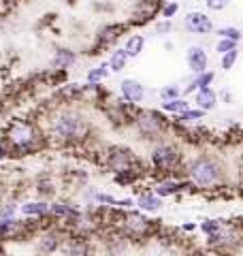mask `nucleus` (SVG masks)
<instances>
[{
	"label": "nucleus",
	"instance_id": "a878e982",
	"mask_svg": "<svg viewBox=\"0 0 243 256\" xmlns=\"http://www.w3.org/2000/svg\"><path fill=\"white\" fill-rule=\"evenodd\" d=\"M141 178H143L141 171H122V173L113 175V182H116L118 186H134Z\"/></svg>",
	"mask_w": 243,
	"mask_h": 256
},
{
	"label": "nucleus",
	"instance_id": "ddd939ff",
	"mask_svg": "<svg viewBox=\"0 0 243 256\" xmlns=\"http://www.w3.org/2000/svg\"><path fill=\"white\" fill-rule=\"evenodd\" d=\"M186 64H188V68L194 75H200L205 70H209V56L205 52V47L190 45L188 52H186Z\"/></svg>",
	"mask_w": 243,
	"mask_h": 256
},
{
	"label": "nucleus",
	"instance_id": "4be33fe9",
	"mask_svg": "<svg viewBox=\"0 0 243 256\" xmlns=\"http://www.w3.org/2000/svg\"><path fill=\"white\" fill-rule=\"evenodd\" d=\"M202 118H205V111L198 109V107H194V109L190 107L186 114L175 118V124H180V126H196Z\"/></svg>",
	"mask_w": 243,
	"mask_h": 256
},
{
	"label": "nucleus",
	"instance_id": "f03ea898",
	"mask_svg": "<svg viewBox=\"0 0 243 256\" xmlns=\"http://www.w3.org/2000/svg\"><path fill=\"white\" fill-rule=\"evenodd\" d=\"M2 139L9 146L11 158H26L32 154H38L40 150H45L50 146L45 130L38 126L36 120H28V118H13L9 120L2 130Z\"/></svg>",
	"mask_w": 243,
	"mask_h": 256
},
{
	"label": "nucleus",
	"instance_id": "58836bf2",
	"mask_svg": "<svg viewBox=\"0 0 243 256\" xmlns=\"http://www.w3.org/2000/svg\"><path fill=\"white\" fill-rule=\"evenodd\" d=\"M4 198H6V194H4V188L0 186V205H2V201H4Z\"/></svg>",
	"mask_w": 243,
	"mask_h": 256
},
{
	"label": "nucleus",
	"instance_id": "a19ab883",
	"mask_svg": "<svg viewBox=\"0 0 243 256\" xmlns=\"http://www.w3.org/2000/svg\"><path fill=\"white\" fill-rule=\"evenodd\" d=\"M200 256H214V254H200Z\"/></svg>",
	"mask_w": 243,
	"mask_h": 256
},
{
	"label": "nucleus",
	"instance_id": "f257e3e1",
	"mask_svg": "<svg viewBox=\"0 0 243 256\" xmlns=\"http://www.w3.org/2000/svg\"><path fill=\"white\" fill-rule=\"evenodd\" d=\"M45 134L50 143L62 148L86 146L92 139V122L81 109L72 105H60L50 111Z\"/></svg>",
	"mask_w": 243,
	"mask_h": 256
},
{
	"label": "nucleus",
	"instance_id": "39448f33",
	"mask_svg": "<svg viewBox=\"0 0 243 256\" xmlns=\"http://www.w3.org/2000/svg\"><path fill=\"white\" fill-rule=\"evenodd\" d=\"M132 128L136 130L141 139L145 141H160L162 137H166V132L173 128L171 120L166 118L164 111H158V109H139L134 116V122Z\"/></svg>",
	"mask_w": 243,
	"mask_h": 256
},
{
	"label": "nucleus",
	"instance_id": "6e6552de",
	"mask_svg": "<svg viewBox=\"0 0 243 256\" xmlns=\"http://www.w3.org/2000/svg\"><path fill=\"white\" fill-rule=\"evenodd\" d=\"M68 230L62 224H54L50 228H43L40 233L34 237V254L36 256H52L56 252L62 250V246L68 239Z\"/></svg>",
	"mask_w": 243,
	"mask_h": 256
},
{
	"label": "nucleus",
	"instance_id": "5701e85b",
	"mask_svg": "<svg viewBox=\"0 0 243 256\" xmlns=\"http://www.w3.org/2000/svg\"><path fill=\"white\" fill-rule=\"evenodd\" d=\"M143 47H145V36L143 34H130L124 43V50L128 54V58H136V56L143 54Z\"/></svg>",
	"mask_w": 243,
	"mask_h": 256
},
{
	"label": "nucleus",
	"instance_id": "4468645a",
	"mask_svg": "<svg viewBox=\"0 0 243 256\" xmlns=\"http://www.w3.org/2000/svg\"><path fill=\"white\" fill-rule=\"evenodd\" d=\"M20 214L24 218H47L50 216V201H43V198H34V201H22L20 203Z\"/></svg>",
	"mask_w": 243,
	"mask_h": 256
},
{
	"label": "nucleus",
	"instance_id": "c9c22d12",
	"mask_svg": "<svg viewBox=\"0 0 243 256\" xmlns=\"http://www.w3.org/2000/svg\"><path fill=\"white\" fill-rule=\"evenodd\" d=\"M196 228H198L196 222H186V224H182V230H184V233H194Z\"/></svg>",
	"mask_w": 243,
	"mask_h": 256
},
{
	"label": "nucleus",
	"instance_id": "412c9836",
	"mask_svg": "<svg viewBox=\"0 0 243 256\" xmlns=\"http://www.w3.org/2000/svg\"><path fill=\"white\" fill-rule=\"evenodd\" d=\"M160 109L164 111V114H173L175 118L186 114V111L190 109V100L188 98H175V100H166V102H160Z\"/></svg>",
	"mask_w": 243,
	"mask_h": 256
},
{
	"label": "nucleus",
	"instance_id": "7ed1b4c3",
	"mask_svg": "<svg viewBox=\"0 0 243 256\" xmlns=\"http://www.w3.org/2000/svg\"><path fill=\"white\" fill-rule=\"evenodd\" d=\"M186 180H188L194 190H220L226 182V166L220 160V156L202 152V154L190 158L186 162Z\"/></svg>",
	"mask_w": 243,
	"mask_h": 256
},
{
	"label": "nucleus",
	"instance_id": "c85d7f7f",
	"mask_svg": "<svg viewBox=\"0 0 243 256\" xmlns=\"http://www.w3.org/2000/svg\"><path fill=\"white\" fill-rule=\"evenodd\" d=\"M237 60H239V50H232V52H228V54H224L222 56V60H220V66H222V70H228L237 64Z\"/></svg>",
	"mask_w": 243,
	"mask_h": 256
},
{
	"label": "nucleus",
	"instance_id": "6ab92c4d",
	"mask_svg": "<svg viewBox=\"0 0 243 256\" xmlns=\"http://www.w3.org/2000/svg\"><path fill=\"white\" fill-rule=\"evenodd\" d=\"M34 190L38 198H43V201H50V198L56 196V184L50 175H43V178H38L36 184H34Z\"/></svg>",
	"mask_w": 243,
	"mask_h": 256
},
{
	"label": "nucleus",
	"instance_id": "2eb2a0df",
	"mask_svg": "<svg viewBox=\"0 0 243 256\" xmlns=\"http://www.w3.org/2000/svg\"><path fill=\"white\" fill-rule=\"evenodd\" d=\"M136 207H139V212H143V214H156L162 210V198L154 190H143V192H139V196H136Z\"/></svg>",
	"mask_w": 243,
	"mask_h": 256
},
{
	"label": "nucleus",
	"instance_id": "72a5a7b5",
	"mask_svg": "<svg viewBox=\"0 0 243 256\" xmlns=\"http://www.w3.org/2000/svg\"><path fill=\"white\" fill-rule=\"evenodd\" d=\"M171 30H173L171 20H160V22L156 24V32H158V34H168Z\"/></svg>",
	"mask_w": 243,
	"mask_h": 256
},
{
	"label": "nucleus",
	"instance_id": "9b49d317",
	"mask_svg": "<svg viewBox=\"0 0 243 256\" xmlns=\"http://www.w3.org/2000/svg\"><path fill=\"white\" fill-rule=\"evenodd\" d=\"M64 256H94V244L88 237H79V235H68L66 244L60 250Z\"/></svg>",
	"mask_w": 243,
	"mask_h": 256
},
{
	"label": "nucleus",
	"instance_id": "aec40b11",
	"mask_svg": "<svg viewBox=\"0 0 243 256\" xmlns=\"http://www.w3.org/2000/svg\"><path fill=\"white\" fill-rule=\"evenodd\" d=\"M214 79H216V73H214V70H205V73H200V75H194L192 84H190L188 88H186V90H184V94L188 96V94H192V92L200 90V88H212Z\"/></svg>",
	"mask_w": 243,
	"mask_h": 256
},
{
	"label": "nucleus",
	"instance_id": "1a4fd4ad",
	"mask_svg": "<svg viewBox=\"0 0 243 256\" xmlns=\"http://www.w3.org/2000/svg\"><path fill=\"white\" fill-rule=\"evenodd\" d=\"M128 30V22H111V24H104L102 28H98L96 32V38H94V47L90 54H100V50H107L113 43L122 38V34Z\"/></svg>",
	"mask_w": 243,
	"mask_h": 256
},
{
	"label": "nucleus",
	"instance_id": "dca6fc26",
	"mask_svg": "<svg viewBox=\"0 0 243 256\" xmlns=\"http://www.w3.org/2000/svg\"><path fill=\"white\" fill-rule=\"evenodd\" d=\"M194 107L207 111H214L218 107V92L214 88H200V90L194 92Z\"/></svg>",
	"mask_w": 243,
	"mask_h": 256
},
{
	"label": "nucleus",
	"instance_id": "cd10ccee",
	"mask_svg": "<svg viewBox=\"0 0 243 256\" xmlns=\"http://www.w3.org/2000/svg\"><path fill=\"white\" fill-rule=\"evenodd\" d=\"M220 38H228V41H234V43H239L241 38H243V34H241V30L239 28H234V26H224V28H220L216 32Z\"/></svg>",
	"mask_w": 243,
	"mask_h": 256
},
{
	"label": "nucleus",
	"instance_id": "393cba45",
	"mask_svg": "<svg viewBox=\"0 0 243 256\" xmlns=\"http://www.w3.org/2000/svg\"><path fill=\"white\" fill-rule=\"evenodd\" d=\"M107 77H109V64L100 62L98 66H94L86 73V84H102Z\"/></svg>",
	"mask_w": 243,
	"mask_h": 256
},
{
	"label": "nucleus",
	"instance_id": "a211bd4d",
	"mask_svg": "<svg viewBox=\"0 0 243 256\" xmlns=\"http://www.w3.org/2000/svg\"><path fill=\"white\" fill-rule=\"evenodd\" d=\"M128 54H126V50L124 47H116L111 54H109V70L111 73H122V70L126 68V64H128Z\"/></svg>",
	"mask_w": 243,
	"mask_h": 256
},
{
	"label": "nucleus",
	"instance_id": "2f4dec72",
	"mask_svg": "<svg viewBox=\"0 0 243 256\" xmlns=\"http://www.w3.org/2000/svg\"><path fill=\"white\" fill-rule=\"evenodd\" d=\"M177 11H180V4H177V2H166V4H162V11H160V13H162V20H171Z\"/></svg>",
	"mask_w": 243,
	"mask_h": 256
},
{
	"label": "nucleus",
	"instance_id": "bb28decb",
	"mask_svg": "<svg viewBox=\"0 0 243 256\" xmlns=\"http://www.w3.org/2000/svg\"><path fill=\"white\" fill-rule=\"evenodd\" d=\"M182 94H184V90H182V88L177 86V84H168V86H164V88H160V90H158V96H160L162 102L182 98Z\"/></svg>",
	"mask_w": 243,
	"mask_h": 256
},
{
	"label": "nucleus",
	"instance_id": "473e14b6",
	"mask_svg": "<svg viewBox=\"0 0 243 256\" xmlns=\"http://www.w3.org/2000/svg\"><path fill=\"white\" fill-rule=\"evenodd\" d=\"M205 4L212 11H224L228 6V0H205Z\"/></svg>",
	"mask_w": 243,
	"mask_h": 256
},
{
	"label": "nucleus",
	"instance_id": "f8f14e48",
	"mask_svg": "<svg viewBox=\"0 0 243 256\" xmlns=\"http://www.w3.org/2000/svg\"><path fill=\"white\" fill-rule=\"evenodd\" d=\"M120 96L122 100L130 102V105H139L145 98V86L139 82V79H122L120 82Z\"/></svg>",
	"mask_w": 243,
	"mask_h": 256
},
{
	"label": "nucleus",
	"instance_id": "ea45409f",
	"mask_svg": "<svg viewBox=\"0 0 243 256\" xmlns=\"http://www.w3.org/2000/svg\"><path fill=\"white\" fill-rule=\"evenodd\" d=\"M241 162H243V146H241Z\"/></svg>",
	"mask_w": 243,
	"mask_h": 256
},
{
	"label": "nucleus",
	"instance_id": "f704fd0d",
	"mask_svg": "<svg viewBox=\"0 0 243 256\" xmlns=\"http://www.w3.org/2000/svg\"><path fill=\"white\" fill-rule=\"evenodd\" d=\"M11 158V152H9V146H6V143L0 139V164L4 162V160H9Z\"/></svg>",
	"mask_w": 243,
	"mask_h": 256
},
{
	"label": "nucleus",
	"instance_id": "7c9ffc66",
	"mask_svg": "<svg viewBox=\"0 0 243 256\" xmlns=\"http://www.w3.org/2000/svg\"><path fill=\"white\" fill-rule=\"evenodd\" d=\"M232 50H237V43L234 41H228V38H218V43H216V52L224 56V54H228Z\"/></svg>",
	"mask_w": 243,
	"mask_h": 256
},
{
	"label": "nucleus",
	"instance_id": "9d476101",
	"mask_svg": "<svg viewBox=\"0 0 243 256\" xmlns=\"http://www.w3.org/2000/svg\"><path fill=\"white\" fill-rule=\"evenodd\" d=\"M184 28L190 32V34H198V36H205L209 32H214V22L207 13H200V11H192L184 18Z\"/></svg>",
	"mask_w": 243,
	"mask_h": 256
},
{
	"label": "nucleus",
	"instance_id": "423d86ee",
	"mask_svg": "<svg viewBox=\"0 0 243 256\" xmlns=\"http://www.w3.org/2000/svg\"><path fill=\"white\" fill-rule=\"evenodd\" d=\"M118 228L130 242H143V239H150V237H160V224L156 220L148 218V214L136 212V210H126Z\"/></svg>",
	"mask_w": 243,
	"mask_h": 256
},
{
	"label": "nucleus",
	"instance_id": "0eeeda50",
	"mask_svg": "<svg viewBox=\"0 0 243 256\" xmlns=\"http://www.w3.org/2000/svg\"><path fill=\"white\" fill-rule=\"evenodd\" d=\"M100 162L107 171L113 175L122 173V171H141L145 173V162L134 154L132 150H128L124 146H109L107 150L100 154Z\"/></svg>",
	"mask_w": 243,
	"mask_h": 256
},
{
	"label": "nucleus",
	"instance_id": "4c0bfd02",
	"mask_svg": "<svg viewBox=\"0 0 243 256\" xmlns=\"http://www.w3.org/2000/svg\"><path fill=\"white\" fill-rule=\"evenodd\" d=\"M0 256H9V252H6V248H4V244H0Z\"/></svg>",
	"mask_w": 243,
	"mask_h": 256
},
{
	"label": "nucleus",
	"instance_id": "20e7f679",
	"mask_svg": "<svg viewBox=\"0 0 243 256\" xmlns=\"http://www.w3.org/2000/svg\"><path fill=\"white\" fill-rule=\"evenodd\" d=\"M150 162H152V169L160 173V180L175 178L177 171H182L186 175V169H184V166H186L184 164V152L173 141L160 139V141L154 143L152 152H150Z\"/></svg>",
	"mask_w": 243,
	"mask_h": 256
},
{
	"label": "nucleus",
	"instance_id": "b1692460",
	"mask_svg": "<svg viewBox=\"0 0 243 256\" xmlns=\"http://www.w3.org/2000/svg\"><path fill=\"white\" fill-rule=\"evenodd\" d=\"M20 198L18 196H6L2 205H0V220H6V218H18L20 214Z\"/></svg>",
	"mask_w": 243,
	"mask_h": 256
},
{
	"label": "nucleus",
	"instance_id": "c756f323",
	"mask_svg": "<svg viewBox=\"0 0 243 256\" xmlns=\"http://www.w3.org/2000/svg\"><path fill=\"white\" fill-rule=\"evenodd\" d=\"M220 226H222V220H212V218H207V220L200 222V230L205 233V237L218 233V230H220Z\"/></svg>",
	"mask_w": 243,
	"mask_h": 256
},
{
	"label": "nucleus",
	"instance_id": "e433bc0d",
	"mask_svg": "<svg viewBox=\"0 0 243 256\" xmlns=\"http://www.w3.org/2000/svg\"><path fill=\"white\" fill-rule=\"evenodd\" d=\"M218 96H222V100L226 102V105H230V102H232V92H228V90H222Z\"/></svg>",
	"mask_w": 243,
	"mask_h": 256
},
{
	"label": "nucleus",
	"instance_id": "f3484780",
	"mask_svg": "<svg viewBox=\"0 0 243 256\" xmlns=\"http://www.w3.org/2000/svg\"><path fill=\"white\" fill-rule=\"evenodd\" d=\"M77 62V54L68 50V47H58L52 58V68L54 70H68L72 64Z\"/></svg>",
	"mask_w": 243,
	"mask_h": 256
}]
</instances>
